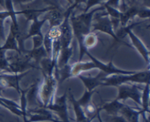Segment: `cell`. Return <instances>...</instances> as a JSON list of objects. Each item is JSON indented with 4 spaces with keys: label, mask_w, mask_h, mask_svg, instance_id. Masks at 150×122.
Returning <instances> with one entry per match:
<instances>
[{
    "label": "cell",
    "mask_w": 150,
    "mask_h": 122,
    "mask_svg": "<svg viewBox=\"0 0 150 122\" xmlns=\"http://www.w3.org/2000/svg\"><path fill=\"white\" fill-rule=\"evenodd\" d=\"M94 26L95 27V29H100V30L103 31V32H108V33H109L110 35H111L115 38V35L113 34L112 29H111V22H110V20L108 18L100 19V21L97 24L94 25Z\"/></svg>",
    "instance_id": "cell-1"
},
{
    "label": "cell",
    "mask_w": 150,
    "mask_h": 122,
    "mask_svg": "<svg viewBox=\"0 0 150 122\" xmlns=\"http://www.w3.org/2000/svg\"><path fill=\"white\" fill-rule=\"evenodd\" d=\"M16 1H19V2H25V1H28L29 0H16Z\"/></svg>",
    "instance_id": "cell-4"
},
{
    "label": "cell",
    "mask_w": 150,
    "mask_h": 122,
    "mask_svg": "<svg viewBox=\"0 0 150 122\" xmlns=\"http://www.w3.org/2000/svg\"><path fill=\"white\" fill-rule=\"evenodd\" d=\"M45 21V20L42 21H38L35 19V23L32 24V28H31L30 29V32H29V35H35L40 34V27Z\"/></svg>",
    "instance_id": "cell-2"
},
{
    "label": "cell",
    "mask_w": 150,
    "mask_h": 122,
    "mask_svg": "<svg viewBox=\"0 0 150 122\" xmlns=\"http://www.w3.org/2000/svg\"><path fill=\"white\" fill-rule=\"evenodd\" d=\"M100 1H101V0H89L87 2V7H86V10L89 9L91 6L94 5V4H96V3H98Z\"/></svg>",
    "instance_id": "cell-3"
},
{
    "label": "cell",
    "mask_w": 150,
    "mask_h": 122,
    "mask_svg": "<svg viewBox=\"0 0 150 122\" xmlns=\"http://www.w3.org/2000/svg\"><path fill=\"white\" fill-rule=\"evenodd\" d=\"M127 1H128L129 3H131L132 1H133V0H127Z\"/></svg>",
    "instance_id": "cell-5"
}]
</instances>
